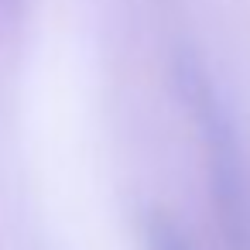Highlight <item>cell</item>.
<instances>
[{"label":"cell","mask_w":250,"mask_h":250,"mask_svg":"<svg viewBox=\"0 0 250 250\" xmlns=\"http://www.w3.org/2000/svg\"><path fill=\"white\" fill-rule=\"evenodd\" d=\"M175 83L209 151V168H212L209 182H212V199H216L212 206L219 229L229 250H250V158L243 151L236 124L192 55L178 59Z\"/></svg>","instance_id":"obj_1"},{"label":"cell","mask_w":250,"mask_h":250,"mask_svg":"<svg viewBox=\"0 0 250 250\" xmlns=\"http://www.w3.org/2000/svg\"><path fill=\"white\" fill-rule=\"evenodd\" d=\"M141 229H144V247L147 250H192V243L178 233V226L171 223V219H165V216H144V223H141Z\"/></svg>","instance_id":"obj_2"}]
</instances>
